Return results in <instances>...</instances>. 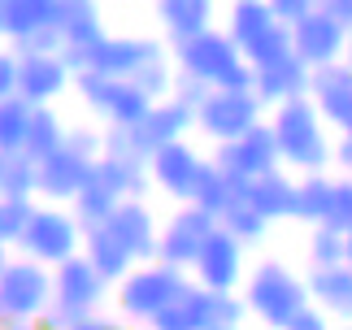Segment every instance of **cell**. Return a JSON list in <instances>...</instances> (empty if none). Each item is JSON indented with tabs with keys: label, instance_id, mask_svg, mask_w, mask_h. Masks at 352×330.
Segmentation results:
<instances>
[{
	"label": "cell",
	"instance_id": "6da1fadb",
	"mask_svg": "<svg viewBox=\"0 0 352 330\" xmlns=\"http://www.w3.org/2000/svg\"><path fill=\"white\" fill-rule=\"evenodd\" d=\"M270 126L278 135V153L283 165L296 174H322L335 165V140L327 118L318 113V104L309 96H296V100L270 109Z\"/></svg>",
	"mask_w": 352,
	"mask_h": 330
},
{
	"label": "cell",
	"instance_id": "7a4b0ae2",
	"mask_svg": "<svg viewBox=\"0 0 352 330\" xmlns=\"http://www.w3.org/2000/svg\"><path fill=\"white\" fill-rule=\"evenodd\" d=\"M239 296H243L248 313L265 330H283L300 309L314 305V296H309V278H300L292 265H283V261H274V256L256 261V265L248 270Z\"/></svg>",
	"mask_w": 352,
	"mask_h": 330
},
{
	"label": "cell",
	"instance_id": "3957f363",
	"mask_svg": "<svg viewBox=\"0 0 352 330\" xmlns=\"http://www.w3.org/2000/svg\"><path fill=\"white\" fill-rule=\"evenodd\" d=\"M170 57L179 65V74H192L200 82H209V87H252V74H256L248 57L239 52V44L218 26L170 44Z\"/></svg>",
	"mask_w": 352,
	"mask_h": 330
},
{
	"label": "cell",
	"instance_id": "277c9868",
	"mask_svg": "<svg viewBox=\"0 0 352 330\" xmlns=\"http://www.w3.org/2000/svg\"><path fill=\"white\" fill-rule=\"evenodd\" d=\"M109 278L91 265V261L78 252L70 261H61L57 270H52V305L39 322L52 326V330H70L74 322L91 318V313H100L104 296H109Z\"/></svg>",
	"mask_w": 352,
	"mask_h": 330
},
{
	"label": "cell",
	"instance_id": "5b68a950",
	"mask_svg": "<svg viewBox=\"0 0 352 330\" xmlns=\"http://www.w3.org/2000/svg\"><path fill=\"white\" fill-rule=\"evenodd\" d=\"M187 283H192V274L170 265V261H144V265H135L126 278L118 283V313L126 322H144L148 326L161 309L179 305Z\"/></svg>",
	"mask_w": 352,
	"mask_h": 330
},
{
	"label": "cell",
	"instance_id": "8992f818",
	"mask_svg": "<svg viewBox=\"0 0 352 330\" xmlns=\"http://www.w3.org/2000/svg\"><path fill=\"white\" fill-rule=\"evenodd\" d=\"M52 305V265L35 256H13L0 278V326L9 322H39Z\"/></svg>",
	"mask_w": 352,
	"mask_h": 330
},
{
	"label": "cell",
	"instance_id": "52a82bcc",
	"mask_svg": "<svg viewBox=\"0 0 352 330\" xmlns=\"http://www.w3.org/2000/svg\"><path fill=\"white\" fill-rule=\"evenodd\" d=\"M265 122V100L252 87H213L209 100L196 109V131L213 144H231Z\"/></svg>",
	"mask_w": 352,
	"mask_h": 330
},
{
	"label": "cell",
	"instance_id": "ba28073f",
	"mask_svg": "<svg viewBox=\"0 0 352 330\" xmlns=\"http://www.w3.org/2000/svg\"><path fill=\"white\" fill-rule=\"evenodd\" d=\"M83 235L87 230L74 217V209H65V204H39L31 226H26V235H22V243H18V252L57 270L61 261L83 252Z\"/></svg>",
	"mask_w": 352,
	"mask_h": 330
},
{
	"label": "cell",
	"instance_id": "9c48e42d",
	"mask_svg": "<svg viewBox=\"0 0 352 330\" xmlns=\"http://www.w3.org/2000/svg\"><path fill=\"white\" fill-rule=\"evenodd\" d=\"M213 230H218V213L200 209L196 200L179 204V213H174L170 222L161 226L157 261H170V265H179V270H187V274H192L196 256L205 252V243H209V235H213Z\"/></svg>",
	"mask_w": 352,
	"mask_h": 330
},
{
	"label": "cell",
	"instance_id": "30bf717a",
	"mask_svg": "<svg viewBox=\"0 0 352 330\" xmlns=\"http://www.w3.org/2000/svg\"><path fill=\"white\" fill-rule=\"evenodd\" d=\"M213 161H218L226 174L243 178V183H248V178H261L270 170H278L283 153H278V135H274V126H270V118L256 122V126L248 135H239V140L218 144V148H213Z\"/></svg>",
	"mask_w": 352,
	"mask_h": 330
},
{
	"label": "cell",
	"instance_id": "8fae6325",
	"mask_svg": "<svg viewBox=\"0 0 352 330\" xmlns=\"http://www.w3.org/2000/svg\"><path fill=\"white\" fill-rule=\"evenodd\" d=\"M248 243H239L231 230H213L205 252L196 256L192 265V278L209 292H243V278H248Z\"/></svg>",
	"mask_w": 352,
	"mask_h": 330
},
{
	"label": "cell",
	"instance_id": "7c38bea8",
	"mask_svg": "<svg viewBox=\"0 0 352 330\" xmlns=\"http://www.w3.org/2000/svg\"><path fill=\"white\" fill-rule=\"evenodd\" d=\"M348 39H352V31L340 18H331L327 9H314L309 18H300L292 26V48H296V57H300L309 70H322V65L344 61L348 57Z\"/></svg>",
	"mask_w": 352,
	"mask_h": 330
},
{
	"label": "cell",
	"instance_id": "4fadbf2b",
	"mask_svg": "<svg viewBox=\"0 0 352 330\" xmlns=\"http://www.w3.org/2000/svg\"><path fill=\"white\" fill-rule=\"evenodd\" d=\"M209 157H200L192 140H179V144H166L148 157V174H153V187L170 200H196V183H200V170H205Z\"/></svg>",
	"mask_w": 352,
	"mask_h": 330
},
{
	"label": "cell",
	"instance_id": "5bb4252c",
	"mask_svg": "<svg viewBox=\"0 0 352 330\" xmlns=\"http://www.w3.org/2000/svg\"><path fill=\"white\" fill-rule=\"evenodd\" d=\"M179 309H183V318L192 330H231V326H243L252 318L239 292H209L196 278L179 296Z\"/></svg>",
	"mask_w": 352,
	"mask_h": 330
},
{
	"label": "cell",
	"instance_id": "9a60e30c",
	"mask_svg": "<svg viewBox=\"0 0 352 330\" xmlns=\"http://www.w3.org/2000/svg\"><path fill=\"white\" fill-rule=\"evenodd\" d=\"M192 131H196V109H192V104H183V100H174V96L157 100V104L144 113V122H135V126H131L135 144H140L148 157H153L157 148H166V144L187 140Z\"/></svg>",
	"mask_w": 352,
	"mask_h": 330
},
{
	"label": "cell",
	"instance_id": "2e32d148",
	"mask_svg": "<svg viewBox=\"0 0 352 330\" xmlns=\"http://www.w3.org/2000/svg\"><path fill=\"white\" fill-rule=\"evenodd\" d=\"M91 157L74 153L70 144L57 148L52 157L39 161V196H44V204H74V196L87 187L91 178Z\"/></svg>",
	"mask_w": 352,
	"mask_h": 330
},
{
	"label": "cell",
	"instance_id": "e0dca14e",
	"mask_svg": "<svg viewBox=\"0 0 352 330\" xmlns=\"http://www.w3.org/2000/svg\"><path fill=\"white\" fill-rule=\"evenodd\" d=\"M309 100L318 104V113L327 118V126H331L335 135L352 131V70H348V61H335V65H322V70H314Z\"/></svg>",
	"mask_w": 352,
	"mask_h": 330
},
{
	"label": "cell",
	"instance_id": "ac0fdd59",
	"mask_svg": "<svg viewBox=\"0 0 352 330\" xmlns=\"http://www.w3.org/2000/svg\"><path fill=\"white\" fill-rule=\"evenodd\" d=\"M104 226H109L122 243H126V252L140 261V265H144V261H157L161 226H157V217H153V209H148L144 200L126 196V200H122L109 217H104Z\"/></svg>",
	"mask_w": 352,
	"mask_h": 330
},
{
	"label": "cell",
	"instance_id": "d6986e66",
	"mask_svg": "<svg viewBox=\"0 0 352 330\" xmlns=\"http://www.w3.org/2000/svg\"><path fill=\"white\" fill-rule=\"evenodd\" d=\"M18 57H22L18 96H26L31 104H52L61 91L74 87V70L65 65L61 52H18Z\"/></svg>",
	"mask_w": 352,
	"mask_h": 330
},
{
	"label": "cell",
	"instance_id": "ffe728a7",
	"mask_svg": "<svg viewBox=\"0 0 352 330\" xmlns=\"http://www.w3.org/2000/svg\"><path fill=\"white\" fill-rule=\"evenodd\" d=\"M157 57H166V48H161V39H153V35H109L96 48L91 70H104L113 78H135L148 61H157Z\"/></svg>",
	"mask_w": 352,
	"mask_h": 330
},
{
	"label": "cell",
	"instance_id": "44dd1931",
	"mask_svg": "<svg viewBox=\"0 0 352 330\" xmlns=\"http://www.w3.org/2000/svg\"><path fill=\"white\" fill-rule=\"evenodd\" d=\"M309 82H314V70L296 57H283V61H270V65H256L252 74V91L265 100V109H278L296 100V96H309Z\"/></svg>",
	"mask_w": 352,
	"mask_h": 330
},
{
	"label": "cell",
	"instance_id": "7402d4cb",
	"mask_svg": "<svg viewBox=\"0 0 352 330\" xmlns=\"http://www.w3.org/2000/svg\"><path fill=\"white\" fill-rule=\"evenodd\" d=\"M243 200L252 204L265 222H292V204H296V178L287 174V165L270 170L261 178H248L243 187Z\"/></svg>",
	"mask_w": 352,
	"mask_h": 330
},
{
	"label": "cell",
	"instance_id": "603a6c76",
	"mask_svg": "<svg viewBox=\"0 0 352 330\" xmlns=\"http://www.w3.org/2000/svg\"><path fill=\"white\" fill-rule=\"evenodd\" d=\"M309 296L322 313H331L335 322H352V265H327V270H309Z\"/></svg>",
	"mask_w": 352,
	"mask_h": 330
},
{
	"label": "cell",
	"instance_id": "cb8c5ba5",
	"mask_svg": "<svg viewBox=\"0 0 352 330\" xmlns=\"http://www.w3.org/2000/svg\"><path fill=\"white\" fill-rule=\"evenodd\" d=\"M213 9H218V0H157V22H161L170 44H179V39L209 31Z\"/></svg>",
	"mask_w": 352,
	"mask_h": 330
},
{
	"label": "cell",
	"instance_id": "d4e9b609",
	"mask_svg": "<svg viewBox=\"0 0 352 330\" xmlns=\"http://www.w3.org/2000/svg\"><path fill=\"white\" fill-rule=\"evenodd\" d=\"M83 256H87L91 265H96V270H100L113 287L126 278L135 265H140V261L126 252V243H122V239H118L104 222H100V226H87V235H83Z\"/></svg>",
	"mask_w": 352,
	"mask_h": 330
},
{
	"label": "cell",
	"instance_id": "484cf974",
	"mask_svg": "<svg viewBox=\"0 0 352 330\" xmlns=\"http://www.w3.org/2000/svg\"><path fill=\"white\" fill-rule=\"evenodd\" d=\"M274 26H278V13L270 9V0H231V9H226V35L239 44V52H248Z\"/></svg>",
	"mask_w": 352,
	"mask_h": 330
},
{
	"label": "cell",
	"instance_id": "4316f807",
	"mask_svg": "<svg viewBox=\"0 0 352 330\" xmlns=\"http://www.w3.org/2000/svg\"><path fill=\"white\" fill-rule=\"evenodd\" d=\"M331 191H335V174H300L296 178V204H292V222L300 226H322L331 209Z\"/></svg>",
	"mask_w": 352,
	"mask_h": 330
},
{
	"label": "cell",
	"instance_id": "83f0119b",
	"mask_svg": "<svg viewBox=\"0 0 352 330\" xmlns=\"http://www.w3.org/2000/svg\"><path fill=\"white\" fill-rule=\"evenodd\" d=\"M157 100L135 78H113V91H109V100H104L100 118H104V126H135V122H144V113Z\"/></svg>",
	"mask_w": 352,
	"mask_h": 330
},
{
	"label": "cell",
	"instance_id": "f1b7e54d",
	"mask_svg": "<svg viewBox=\"0 0 352 330\" xmlns=\"http://www.w3.org/2000/svg\"><path fill=\"white\" fill-rule=\"evenodd\" d=\"M122 200H126V196H122V191H118V187H113L104 174H96V165H91L87 187L74 196L70 209H74V217H78V222H83V230H87V226H100V222H104V217H109V213L118 209Z\"/></svg>",
	"mask_w": 352,
	"mask_h": 330
},
{
	"label": "cell",
	"instance_id": "f546056e",
	"mask_svg": "<svg viewBox=\"0 0 352 330\" xmlns=\"http://www.w3.org/2000/svg\"><path fill=\"white\" fill-rule=\"evenodd\" d=\"M243 178H235V174H226L218 161H205V170H200V183H196V204L200 209H209V213H218L222 217V209L226 204H235L239 196H243Z\"/></svg>",
	"mask_w": 352,
	"mask_h": 330
},
{
	"label": "cell",
	"instance_id": "4dcf8cb0",
	"mask_svg": "<svg viewBox=\"0 0 352 330\" xmlns=\"http://www.w3.org/2000/svg\"><path fill=\"white\" fill-rule=\"evenodd\" d=\"M48 9H39L35 0H0V44H22L39 26H48Z\"/></svg>",
	"mask_w": 352,
	"mask_h": 330
},
{
	"label": "cell",
	"instance_id": "1f68e13d",
	"mask_svg": "<svg viewBox=\"0 0 352 330\" xmlns=\"http://www.w3.org/2000/svg\"><path fill=\"white\" fill-rule=\"evenodd\" d=\"M35 122V104L26 96L0 100V153H26V135Z\"/></svg>",
	"mask_w": 352,
	"mask_h": 330
},
{
	"label": "cell",
	"instance_id": "d6a6232c",
	"mask_svg": "<svg viewBox=\"0 0 352 330\" xmlns=\"http://www.w3.org/2000/svg\"><path fill=\"white\" fill-rule=\"evenodd\" d=\"M0 196H39V161L31 153H0Z\"/></svg>",
	"mask_w": 352,
	"mask_h": 330
},
{
	"label": "cell",
	"instance_id": "836d02e7",
	"mask_svg": "<svg viewBox=\"0 0 352 330\" xmlns=\"http://www.w3.org/2000/svg\"><path fill=\"white\" fill-rule=\"evenodd\" d=\"M65 135H70V126L57 118V109L35 104V122H31V135H26V153H31L35 161H44V157L57 153V148H65Z\"/></svg>",
	"mask_w": 352,
	"mask_h": 330
},
{
	"label": "cell",
	"instance_id": "e575fe53",
	"mask_svg": "<svg viewBox=\"0 0 352 330\" xmlns=\"http://www.w3.org/2000/svg\"><path fill=\"white\" fill-rule=\"evenodd\" d=\"M218 226H222V230H231V235H235L239 243H248V248H252V243H261V239H265V230H270V222H265V217L256 213L243 196H239L235 204H226V209H222Z\"/></svg>",
	"mask_w": 352,
	"mask_h": 330
},
{
	"label": "cell",
	"instance_id": "d590c367",
	"mask_svg": "<svg viewBox=\"0 0 352 330\" xmlns=\"http://www.w3.org/2000/svg\"><path fill=\"white\" fill-rule=\"evenodd\" d=\"M348 261V235L331 226H309V270H327Z\"/></svg>",
	"mask_w": 352,
	"mask_h": 330
},
{
	"label": "cell",
	"instance_id": "8d00e7d4",
	"mask_svg": "<svg viewBox=\"0 0 352 330\" xmlns=\"http://www.w3.org/2000/svg\"><path fill=\"white\" fill-rule=\"evenodd\" d=\"M35 209L39 204L26 200V196H0V243L18 248L26 226H31V217H35Z\"/></svg>",
	"mask_w": 352,
	"mask_h": 330
},
{
	"label": "cell",
	"instance_id": "74e56055",
	"mask_svg": "<svg viewBox=\"0 0 352 330\" xmlns=\"http://www.w3.org/2000/svg\"><path fill=\"white\" fill-rule=\"evenodd\" d=\"M135 82L153 96V100H166V96H174V82H179V65H174V57L166 52V57L148 61L140 74H135Z\"/></svg>",
	"mask_w": 352,
	"mask_h": 330
},
{
	"label": "cell",
	"instance_id": "f35d334b",
	"mask_svg": "<svg viewBox=\"0 0 352 330\" xmlns=\"http://www.w3.org/2000/svg\"><path fill=\"white\" fill-rule=\"evenodd\" d=\"M292 52H296V48H292V26H287V22H278L274 31L261 35V39H256V44L248 48V52H243V57H248V65L256 70V65L283 61V57H292Z\"/></svg>",
	"mask_w": 352,
	"mask_h": 330
},
{
	"label": "cell",
	"instance_id": "ab89813d",
	"mask_svg": "<svg viewBox=\"0 0 352 330\" xmlns=\"http://www.w3.org/2000/svg\"><path fill=\"white\" fill-rule=\"evenodd\" d=\"M109 91H113V74H104V70H78L74 74V96L91 109V113H100V109H104Z\"/></svg>",
	"mask_w": 352,
	"mask_h": 330
},
{
	"label": "cell",
	"instance_id": "60d3db41",
	"mask_svg": "<svg viewBox=\"0 0 352 330\" xmlns=\"http://www.w3.org/2000/svg\"><path fill=\"white\" fill-rule=\"evenodd\" d=\"M331 230H352V174H335V191H331V209H327V222Z\"/></svg>",
	"mask_w": 352,
	"mask_h": 330
},
{
	"label": "cell",
	"instance_id": "b9f144b4",
	"mask_svg": "<svg viewBox=\"0 0 352 330\" xmlns=\"http://www.w3.org/2000/svg\"><path fill=\"white\" fill-rule=\"evenodd\" d=\"M65 144H70L74 153L91 157V161H100V157H104V131H96V126H70Z\"/></svg>",
	"mask_w": 352,
	"mask_h": 330
},
{
	"label": "cell",
	"instance_id": "7bdbcfd3",
	"mask_svg": "<svg viewBox=\"0 0 352 330\" xmlns=\"http://www.w3.org/2000/svg\"><path fill=\"white\" fill-rule=\"evenodd\" d=\"M18 87H22V57L13 48H0V100L18 96Z\"/></svg>",
	"mask_w": 352,
	"mask_h": 330
},
{
	"label": "cell",
	"instance_id": "ee69618b",
	"mask_svg": "<svg viewBox=\"0 0 352 330\" xmlns=\"http://www.w3.org/2000/svg\"><path fill=\"white\" fill-rule=\"evenodd\" d=\"M65 48V35L57 31V26H39V31L31 39H22V44H13V52H61Z\"/></svg>",
	"mask_w": 352,
	"mask_h": 330
},
{
	"label": "cell",
	"instance_id": "f6af8a7d",
	"mask_svg": "<svg viewBox=\"0 0 352 330\" xmlns=\"http://www.w3.org/2000/svg\"><path fill=\"white\" fill-rule=\"evenodd\" d=\"M209 82H200V78H192V74H179V82H174V100H183V104H192V109H200L209 100Z\"/></svg>",
	"mask_w": 352,
	"mask_h": 330
},
{
	"label": "cell",
	"instance_id": "bcb514c9",
	"mask_svg": "<svg viewBox=\"0 0 352 330\" xmlns=\"http://www.w3.org/2000/svg\"><path fill=\"white\" fill-rule=\"evenodd\" d=\"M283 330H335V318H331V313H322L318 305H309V309L296 313Z\"/></svg>",
	"mask_w": 352,
	"mask_h": 330
},
{
	"label": "cell",
	"instance_id": "7dc6e473",
	"mask_svg": "<svg viewBox=\"0 0 352 330\" xmlns=\"http://www.w3.org/2000/svg\"><path fill=\"white\" fill-rule=\"evenodd\" d=\"M270 9L278 13V22H287V26H296L300 18H309V13L318 9V0H270Z\"/></svg>",
	"mask_w": 352,
	"mask_h": 330
},
{
	"label": "cell",
	"instance_id": "c3c4849f",
	"mask_svg": "<svg viewBox=\"0 0 352 330\" xmlns=\"http://www.w3.org/2000/svg\"><path fill=\"white\" fill-rule=\"evenodd\" d=\"M148 330H192V326H187V318H183L179 305H170V309H161L157 318L148 322Z\"/></svg>",
	"mask_w": 352,
	"mask_h": 330
},
{
	"label": "cell",
	"instance_id": "681fc988",
	"mask_svg": "<svg viewBox=\"0 0 352 330\" xmlns=\"http://www.w3.org/2000/svg\"><path fill=\"white\" fill-rule=\"evenodd\" d=\"M70 330H126V322H122V318H104V313H91V318L74 322Z\"/></svg>",
	"mask_w": 352,
	"mask_h": 330
},
{
	"label": "cell",
	"instance_id": "f907efd6",
	"mask_svg": "<svg viewBox=\"0 0 352 330\" xmlns=\"http://www.w3.org/2000/svg\"><path fill=\"white\" fill-rule=\"evenodd\" d=\"M335 170L352 174V131H344L340 140H335Z\"/></svg>",
	"mask_w": 352,
	"mask_h": 330
},
{
	"label": "cell",
	"instance_id": "816d5d0a",
	"mask_svg": "<svg viewBox=\"0 0 352 330\" xmlns=\"http://www.w3.org/2000/svg\"><path fill=\"white\" fill-rule=\"evenodd\" d=\"M318 9H327L331 18H340L348 31H352V0H318Z\"/></svg>",
	"mask_w": 352,
	"mask_h": 330
},
{
	"label": "cell",
	"instance_id": "f5cc1de1",
	"mask_svg": "<svg viewBox=\"0 0 352 330\" xmlns=\"http://www.w3.org/2000/svg\"><path fill=\"white\" fill-rule=\"evenodd\" d=\"M13 265V248L9 243H0V278H5V270Z\"/></svg>",
	"mask_w": 352,
	"mask_h": 330
},
{
	"label": "cell",
	"instance_id": "db71d44e",
	"mask_svg": "<svg viewBox=\"0 0 352 330\" xmlns=\"http://www.w3.org/2000/svg\"><path fill=\"white\" fill-rule=\"evenodd\" d=\"M5 330H52V326H44V322H9Z\"/></svg>",
	"mask_w": 352,
	"mask_h": 330
},
{
	"label": "cell",
	"instance_id": "11a10c76",
	"mask_svg": "<svg viewBox=\"0 0 352 330\" xmlns=\"http://www.w3.org/2000/svg\"><path fill=\"white\" fill-rule=\"evenodd\" d=\"M348 265H352V230H348Z\"/></svg>",
	"mask_w": 352,
	"mask_h": 330
},
{
	"label": "cell",
	"instance_id": "9f6ffc18",
	"mask_svg": "<svg viewBox=\"0 0 352 330\" xmlns=\"http://www.w3.org/2000/svg\"><path fill=\"white\" fill-rule=\"evenodd\" d=\"M344 61H348V70H352V39H348V57Z\"/></svg>",
	"mask_w": 352,
	"mask_h": 330
},
{
	"label": "cell",
	"instance_id": "6f0895ef",
	"mask_svg": "<svg viewBox=\"0 0 352 330\" xmlns=\"http://www.w3.org/2000/svg\"><path fill=\"white\" fill-rule=\"evenodd\" d=\"M340 330H352V322H344V326H340Z\"/></svg>",
	"mask_w": 352,
	"mask_h": 330
},
{
	"label": "cell",
	"instance_id": "680465c9",
	"mask_svg": "<svg viewBox=\"0 0 352 330\" xmlns=\"http://www.w3.org/2000/svg\"><path fill=\"white\" fill-rule=\"evenodd\" d=\"M231 330H243V326H231Z\"/></svg>",
	"mask_w": 352,
	"mask_h": 330
},
{
	"label": "cell",
	"instance_id": "91938a15",
	"mask_svg": "<svg viewBox=\"0 0 352 330\" xmlns=\"http://www.w3.org/2000/svg\"><path fill=\"white\" fill-rule=\"evenodd\" d=\"M0 330H5V326H0Z\"/></svg>",
	"mask_w": 352,
	"mask_h": 330
}]
</instances>
